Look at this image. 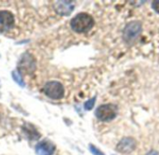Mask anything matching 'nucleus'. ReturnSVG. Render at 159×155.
I'll return each instance as SVG.
<instances>
[{
    "mask_svg": "<svg viewBox=\"0 0 159 155\" xmlns=\"http://www.w3.org/2000/svg\"><path fill=\"white\" fill-rule=\"evenodd\" d=\"M152 7L155 9V11L159 13V1H154L152 3Z\"/></svg>",
    "mask_w": 159,
    "mask_h": 155,
    "instance_id": "14",
    "label": "nucleus"
},
{
    "mask_svg": "<svg viewBox=\"0 0 159 155\" xmlns=\"http://www.w3.org/2000/svg\"><path fill=\"white\" fill-rule=\"evenodd\" d=\"M89 151L92 153V154L94 155H104L100 150H98L95 146H93V145H90L89 146Z\"/></svg>",
    "mask_w": 159,
    "mask_h": 155,
    "instance_id": "13",
    "label": "nucleus"
},
{
    "mask_svg": "<svg viewBox=\"0 0 159 155\" xmlns=\"http://www.w3.org/2000/svg\"><path fill=\"white\" fill-rule=\"evenodd\" d=\"M15 24V18L12 12L0 10V33H6L12 29Z\"/></svg>",
    "mask_w": 159,
    "mask_h": 155,
    "instance_id": "4",
    "label": "nucleus"
},
{
    "mask_svg": "<svg viewBox=\"0 0 159 155\" xmlns=\"http://www.w3.org/2000/svg\"><path fill=\"white\" fill-rule=\"evenodd\" d=\"M116 112H117L116 106L113 104H106V105L100 106L97 109L95 115L99 120L102 122H109L116 118Z\"/></svg>",
    "mask_w": 159,
    "mask_h": 155,
    "instance_id": "3",
    "label": "nucleus"
},
{
    "mask_svg": "<svg viewBox=\"0 0 159 155\" xmlns=\"http://www.w3.org/2000/svg\"><path fill=\"white\" fill-rule=\"evenodd\" d=\"M147 155H158V153L157 152H155V151H152V152H150Z\"/></svg>",
    "mask_w": 159,
    "mask_h": 155,
    "instance_id": "15",
    "label": "nucleus"
},
{
    "mask_svg": "<svg viewBox=\"0 0 159 155\" xmlns=\"http://www.w3.org/2000/svg\"><path fill=\"white\" fill-rule=\"evenodd\" d=\"M95 101H96V97H93V98L89 99V101H87V102L85 103V105H84L85 109L90 110V109L93 108V106H94V104H95Z\"/></svg>",
    "mask_w": 159,
    "mask_h": 155,
    "instance_id": "12",
    "label": "nucleus"
},
{
    "mask_svg": "<svg viewBox=\"0 0 159 155\" xmlns=\"http://www.w3.org/2000/svg\"><path fill=\"white\" fill-rule=\"evenodd\" d=\"M44 94L51 99H61L64 95V88L59 81H48L44 86Z\"/></svg>",
    "mask_w": 159,
    "mask_h": 155,
    "instance_id": "2",
    "label": "nucleus"
},
{
    "mask_svg": "<svg viewBox=\"0 0 159 155\" xmlns=\"http://www.w3.org/2000/svg\"><path fill=\"white\" fill-rule=\"evenodd\" d=\"M55 150V145L48 139L40 141L35 147V153L37 155H52Z\"/></svg>",
    "mask_w": 159,
    "mask_h": 155,
    "instance_id": "8",
    "label": "nucleus"
},
{
    "mask_svg": "<svg viewBox=\"0 0 159 155\" xmlns=\"http://www.w3.org/2000/svg\"><path fill=\"white\" fill-rule=\"evenodd\" d=\"M135 148H136V141L133 138H127L122 139L118 143L116 150L123 153H129L132 151H134Z\"/></svg>",
    "mask_w": 159,
    "mask_h": 155,
    "instance_id": "9",
    "label": "nucleus"
},
{
    "mask_svg": "<svg viewBox=\"0 0 159 155\" xmlns=\"http://www.w3.org/2000/svg\"><path fill=\"white\" fill-rule=\"evenodd\" d=\"M71 27L76 33H85L92 28L94 25L93 18L85 12L79 13L75 16L71 21Z\"/></svg>",
    "mask_w": 159,
    "mask_h": 155,
    "instance_id": "1",
    "label": "nucleus"
},
{
    "mask_svg": "<svg viewBox=\"0 0 159 155\" xmlns=\"http://www.w3.org/2000/svg\"><path fill=\"white\" fill-rule=\"evenodd\" d=\"M55 11L61 16H68L75 8V5L72 1H57L54 3Z\"/></svg>",
    "mask_w": 159,
    "mask_h": 155,
    "instance_id": "7",
    "label": "nucleus"
},
{
    "mask_svg": "<svg viewBox=\"0 0 159 155\" xmlns=\"http://www.w3.org/2000/svg\"><path fill=\"white\" fill-rule=\"evenodd\" d=\"M142 31V24L140 22H129L124 30V39L128 42H130Z\"/></svg>",
    "mask_w": 159,
    "mask_h": 155,
    "instance_id": "6",
    "label": "nucleus"
},
{
    "mask_svg": "<svg viewBox=\"0 0 159 155\" xmlns=\"http://www.w3.org/2000/svg\"><path fill=\"white\" fill-rule=\"evenodd\" d=\"M11 76H12L13 80H14L18 85H20V87H25V82H24V80H22L21 74L20 73L19 70H13L12 73H11Z\"/></svg>",
    "mask_w": 159,
    "mask_h": 155,
    "instance_id": "11",
    "label": "nucleus"
},
{
    "mask_svg": "<svg viewBox=\"0 0 159 155\" xmlns=\"http://www.w3.org/2000/svg\"><path fill=\"white\" fill-rule=\"evenodd\" d=\"M23 131L25 134H27L28 138L31 139V140H34L36 138H38L40 137V135L38 134L37 130L31 124H28L26 125L23 126Z\"/></svg>",
    "mask_w": 159,
    "mask_h": 155,
    "instance_id": "10",
    "label": "nucleus"
},
{
    "mask_svg": "<svg viewBox=\"0 0 159 155\" xmlns=\"http://www.w3.org/2000/svg\"><path fill=\"white\" fill-rule=\"evenodd\" d=\"M19 69L20 71L25 72L26 74L33 73L35 69V61L34 57L29 53L22 54L19 63Z\"/></svg>",
    "mask_w": 159,
    "mask_h": 155,
    "instance_id": "5",
    "label": "nucleus"
}]
</instances>
